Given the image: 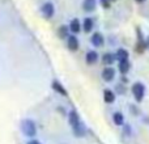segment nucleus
<instances>
[{"label":"nucleus","instance_id":"obj_7","mask_svg":"<svg viewBox=\"0 0 149 144\" xmlns=\"http://www.w3.org/2000/svg\"><path fill=\"white\" fill-rule=\"evenodd\" d=\"M98 59H100V57H98V52L94 51V50H90V51L86 52V55H85V62L88 63V64H95V63L98 62Z\"/></svg>","mask_w":149,"mask_h":144},{"label":"nucleus","instance_id":"obj_21","mask_svg":"<svg viewBox=\"0 0 149 144\" xmlns=\"http://www.w3.org/2000/svg\"><path fill=\"white\" fill-rule=\"evenodd\" d=\"M26 144H42V143L39 142V140H37V139H30Z\"/></svg>","mask_w":149,"mask_h":144},{"label":"nucleus","instance_id":"obj_9","mask_svg":"<svg viewBox=\"0 0 149 144\" xmlns=\"http://www.w3.org/2000/svg\"><path fill=\"white\" fill-rule=\"evenodd\" d=\"M82 30L85 31V33H89V31L93 30V28H94V21H93L92 17H85L84 21H82V25H81Z\"/></svg>","mask_w":149,"mask_h":144},{"label":"nucleus","instance_id":"obj_19","mask_svg":"<svg viewBox=\"0 0 149 144\" xmlns=\"http://www.w3.org/2000/svg\"><path fill=\"white\" fill-rule=\"evenodd\" d=\"M101 4L103 8H110V0H101Z\"/></svg>","mask_w":149,"mask_h":144},{"label":"nucleus","instance_id":"obj_22","mask_svg":"<svg viewBox=\"0 0 149 144\" xmlns=\"http://www.w3.org/2000/svg\"><path fill=\"white\" fill-rule=\"evenodd\" d=\"M135 1H137V3H143V1H145V0H135Z\"/></svg>","mask_w":149,"mask_h":144},{"label":"nucleus","instance_id":"obj_16","mask_svg":"<svg viewBox=\"0 0 149 144\" xmlns=\"http://www.w3.org/2000/svg\"><path fill=\"white\" fill-rule=\"evenodd\" d=\"M70 30L72 31V33H79L80 30H81V24H80L79 18H73V20H71L70 22Z\"/></svg>","mask_w":149,"mask_h":144},{"label":"nucleus","instance_id":"obj_15","mask_svg":"<svg viewBox=\"0 0 149 144\" xmlns=\"http://www.w3.org/2000/svg\"><path fill=\"white\" fill-rule=\"evenodd\" d=\"M128 57H130V54H128V51H127L126 49H118L116 50V52H115V59L118 60H126V59H128Z\"/></svg>","mask_w":149,"mask_h":144},{"label":"nucleus","instance_id":"obj_20","mask_svg":"<svg viewBox=\"0 0 149 144\" xmlns=\"http://www.w3.org/2000/svg\"><path fill=\"white\" fill-rule=\"evenodd\" d=\"M123 126H124V124H123ZM124 134H126V135H131V127H130V124L124 126Z\"/></svg>","mask_w":149,"mask_h":144},{"label":"nucleus","instance_id":"obj_8","mask_svg":"<svg viewBox=\"0 0 149 144\" xmlns=\"http://www.w3.org/2000/svg\"><path fill=\"white\" fill-rule=\"evenodd\" d=\"M67 46H68V49H70L71 51H77V50H79L80 43H79L77 37H74V34H72V36H70L67 38Z\"/></svg>","mask_w":149,"mask_h":144},{"label":"nucleus","instance_id":"obj_14","mask_svg":"<svg viewBox=\"0 0 149 144\" xmlns=\"http://www.w3.org/2000/svg\"><path fill=\"white\" fill-rule=\"evenodd\" d=\"M113 122L116 126H123L124 124V115L120 113V111H115L113 114Z\"/></svg>","mask_w":149,"mask_h":144},{"label":"nucleus","instance_id":"obj_12","mask_svg":"<svg viewBox=\"0 0 149 144\" xmlns=\"http://www.w3.org/2000/svg\"><path fill=\"white\" fill-rule=\"evenodd\" d=\"M103 101L106 103H113L115 101V93L111 89H105L103 90Z\"/></svg>","mask_w":149,"mask_h":144},{"label":"nucleus","instance_id":"obj_11","mask_svg":"<svg viewBox=\"0 0 149 144\" xmlns=\"http://www.w3.org/2000/svg\"><path fill=\"white\" fill-rule=\"evenodd\" d=\"M51 87L54 90H56L59 94L62 96H67V89H65L64 87H63L62 84H60V81H58V80H54V81L51 82Z\"/></svg>","mask_w":149,"mask_h":144},{"label":"nucleus","instance_id":"obj_1","mask_svg":"<svg viewBox=\"0 0 149 144\" xmlns=\"http://www.w3.org/2000/svg\"><path fill=\"white\" fill-rule=\"evenodd\" d=\"M68 122H70V126L76 138H84L86 135V127L82 123L81 118L76 110H71L68 113Z\"/></svg>","mask_w":149,"mask_h":144},{"label":"nucleus","instance_id":"obj_23","mask_svg":"<svg viewBox=\"0 0 149 144\" xmlns=\"http://www.w3.org/2000/svg\"><path fill=\"white\" fill-rule=\"evenodd\" d=\"M110 1H114V0H110Z\"/></svg>","mask_w":149,"mask_h":144},{"label":"nucleus","instance_id":"obj_3","mask_svg":"<svg viewBox=\"0 0 149 144\" xmlns=\"http://www.w3.org/2000/svg\"><path fill=\"white\" fill-rule=\"evenodd\" d=\"M131 90H132V94H134L135 100H136L137 102H141V101L144 100V96H145V85L143 84V82L136 81L134 85H132Z\"/></svg>","mask_w":149,"mask_h":144},{"label":"nucleus","instance_id":"obj_4","mask_svg":"<svg viewBox=\"0 0 149 144\" xmlns=\"http://www.w3.org/2000/svg\"><path fill=\"white\" fill-rule=\"evenodd\" d=\"M41 13H42V15H43L46 18H51L52 16H54V13H55V7H54V4H52L51 1L43 3V4H42V7H41Z\"/></svg>","mask_w":149,"mask_h":144},{"label":"nucleus","instance_id":"obj_10","mask_svg":"<svg viewBox=\"0 0 149 144\" xmlns=\"http://www.w3.org/2000/svg\"><path fill=\"white\" fill-rule=\"evenodd\" d=\"M97 7V0H84L82 1V9L85 12H93Z\"/></svg>","mask_w":149,"mask_h":144},{"label":"nucleus","instance_id":"obj_6","mask_svg":"<svg viewBox=\"0 0 149 144\" xmlns=\"http://www.w3.org/2000/svg\"><path fill=\"white\" fill-rule=\"evenodd\" d=\"M90 43H92L94 47H101V46H103V43H105V38H103V36L101 33L95 31V33L90 37Z\"/></svg>","mask_w":149,"mask_h":144},{"label":"nucleus","instance_id":"obj_17","mask_svg":"<svg viewBox=\"0 0 149 144\" xmlns=\"http://www.w3.org/2000/svg\"><path fill=\"white\" fill-rule=\"evenodd\" d=\"M102 62L105 64H113L115 62V54H111V52H106L102 57Z\"/></svg>","mask_w":149,"mask_h":144},{"label":"nucleus","instance_id":"obj_13","mask_svg":"<svg viewBox=\"0 0 149 144\" xmlns=\"http://www.w3.org/2000/svg\"><path fill=\"white\" fill-rule=\"evenodd\" d=\"M118 68H119V72L122 75H126L127 72L130 71V60L126 59V60H119L118 62Z\"/></svg>","mask_w":149,"mask_h":144},{"label":"nucleus","instance_id":"obj_5","mask_svg":"<svg viewBox=\"0 0 149 144\" xmlns=\"http://www.w3.org/2000/svg\"><path fill=\"white\" fill-rule=\"evenodd\" d=\"M115 75L116 72L114 70L113 67H106L102 70V73H101V76H102V79L105 80V81H113L114 79H115Z\"/></svg>","mask_w":149,"mask_h":144},{"label":"nucleus","instance_id":"obj_18","mask_svg":"<svg viewBox=\"0 0 149 144\" xmlns=\"http://www.w3.org/2000/svg\"><path fill=\"white\" fill-rule=\"evenodd\" d=\"M70 31H71V30H70V26L62 25V26L59 28V31H58V34H59L60 38L64 39V38H68V37H70V36H68V33H70Z\"/></svg>","mask_w":149,"mask_h":144},{"label":"nucleus","instance_id":"obj_2","mask_svg":"<svg viewBox=\"0 0 149 144\" xmlns=\"http://www.w3.org/2000/svg\"><path fill=\"white\" fill-rule=\"evenodd\" d=\"M20 127H21V132H22L25 136L33 139V138L37 135V124L33 119H29V118L22 119Z\"/></svg>","mask_w":149,"mask_h":144}]
</instances>
